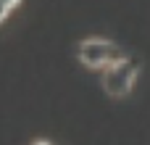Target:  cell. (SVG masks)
Segmentation results:
<instances>
[{"label": "cell", "mask_w": 150, "mask_h": 145, "mask_svg": "<svg viewBox=\"0 0 150 145\" xmlns=\"http://www.w3.org/2000/svg\"><path fill=\"white\" fill-rule=\"evenodd\" d=\"M137 71H140L137 61H132V58H121V61H116V63L105 66V74H103V87H105L111 95L121 98V95H127V92L132 90Z\"/></svg>", "instance_id": "obj_1"}, {"label": "cell", "mask_w": 150, "mask_h": 145, "mask_svg": "<svg viewBox=\"0 0 150 145\" xmlns=\"http://www.w3.org/2000/svg\"><path fill=\"white\" fill-rule=\"evenodd\" d=\"M121 58L124 55L119 53V48L108 40H84L79 45V61L87 66H111Z\"/></svg>", "instance_id": "obj_2"}, {"label": "cell", "mask_w": 150, "mask_h": 145, "mask_svg": "<svg viewBox=\"0 0 150 145\" xmlns=\"http://www.w3.org/2000/svg\"><path fill=\"white\" fill-rule=\"evenodd\" d=\"M0 3H3V5H5V8H16V5H18V3H21V0H0Z\"/></svg>", "instance_id": "obj_3"}, {"label": "cell", "mask_w": 150, "mask_h": 145, "mask_svg": "<svg viewBox=\"0 0 150 145\" xmlns=\"http://www.w3.org/2000/svg\"><path fill=\"white\" fill-rule=\"evenodd\" d=\"M34 145H50V143H34Z\"/></svg>", "instance_id": "obj_4"}]
</instances>
